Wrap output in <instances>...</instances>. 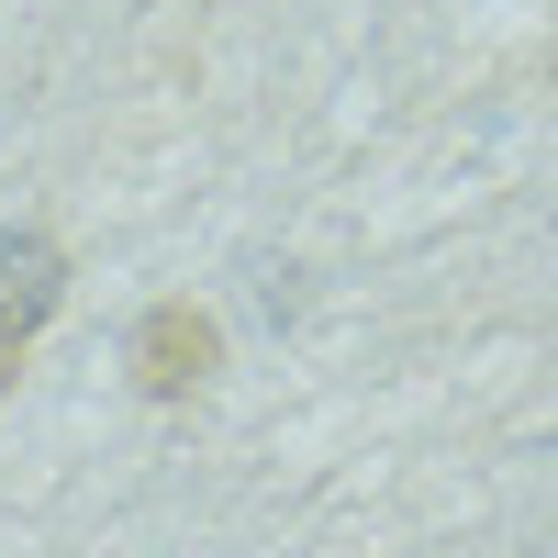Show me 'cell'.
<instances>
[{
  "mask_svg": "<svg viewBox=\"0 0 558 558\" xmlns=\"http://www.w3.org/2000/svg\"><path fill=\"white\" fill-rule=\"evenodd\" d=\"M57 313H68V246L12 223V235H0V357H23Z\"/></svg>",
  "mask_w": 558,
  "mask_h": 558,
  "instance_id": "obj_2",
  "label": "cell"
},
{
  "mask_svg": "<svg viewBox=\"0 0 558 558\" xmlns=\"http://www.w3.org/2000/svg\"><path fill=\"white\" fill-rule=\"evenodd\" d=\"M123 357H134V391H146V402H191V391H213V368H223V324L202 302H146Z\"/></svg>",
  "mask_w": 558,
  "mask_h": 558,
  "instance_id": "obj_1",
  "label": "cell"
}]
</instances>
